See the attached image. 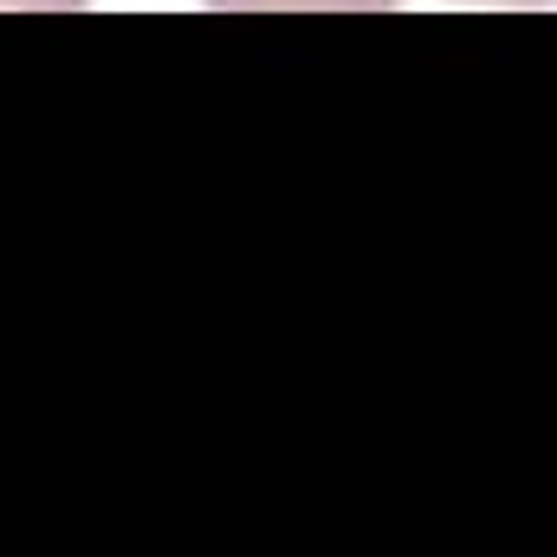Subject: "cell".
I'll use <instances>...</instances> for the list:
<instances>
[{"mask_svg":"<svg viewBox=\"0 0 557 557\" xmlns=\"http://www.w3.org/2000/svg\"><path fill=\"white\" fill-rule=\"evenodd\" d=\"M214 13H389L396 0H208Z\"/></svg>","mask_w":557,"mask_h":557,"instance_id":"cell-1","label":"cell"},{"mask_svg":"<svg viewBox=\"0 0 557 557\" xmlns=\"http://www.w3.org/2000/svg\"><path fill=\"white\" fill-rule=\"evenodd\" d=\"M0 7H26V13H52V7H85V0H0Z\"/></svg>","mask_w":557,"mask_h":557,"instance_id":"cell-2","label":"cell"},{"mask_svg":"<svg viewBox=\"0 0 557 557\" xmlns=\"http://www.w3.org/2000/svg\"><path fill=\"white\" fill-rule=\"evenodd\" d=\"M467 7H557V0H467Z\"/></svg>","mask_w":557,"mask_h":557,"instance_id":"cell-3","label":"cell"}]
</instances>
